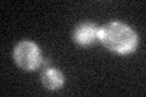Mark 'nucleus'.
<instances>
[{
    "mask_svg": "<svg viewBox=\"0 0 146 97\" xmlns=\"http://www.w3.org/2000/svg\"><path fill=\"white\" fill-rule=\"evenodd\" d=\"M42 82L48 90H57L65 82V77L58 69L49 68L43 73Z\"/></svg>",
    "mask_w": 146,
    "mask_h": 97,
    "instance_id": "obj_4",
    "label": "nucleus"
},
{
    "mask_svg": "<svg viewBox=\"0 0 146 97\" xmlns=\"http://www.w3.org/2000/svg\"><path fill=\"white\" fill-rule=\"evenodd\" d=\"M13 58L17 66L25 71H34L43 62L38 45L31 40H22L16 45L13 50Z\"/></svg>",
    "mask_w": 146,
    "mask_h": 97,
    "instance_id": "obj_2",
    "label": "nucleus"
},
{
    "mask_svg": "<svg viewBox=\"0 0 146 97\" xmlns=\"http://www.w3.org/2000/svg\"><path fill=\"white\" fill-rule=\"evenodd\" d=\"M99 29L100 27L95 23L84 22L74 29L73 40L80 46H90L99 40Z\"/></svg>",
    "mask_w": 146,
    "mask_h": 97,
    "instance_id": "obj_3",
    "label": "nucleus"
},
{
    "mask_svg": "<svg viewBox=\"0 0 146 97\" xmlns=\"http://www.w3.org/2000/svg\"><path fill=\"white\" fill-rule=\"evenodd\" d=\"M99 40L108 51L117 55H129L138 48V34L125 23L110 22L99 29Z\"/></svg>",
    "mask_w": 146,
    "mask_h": 97,
    "instance_id": "obj_1",
    "label": "nucleus"
}]
</instances>
